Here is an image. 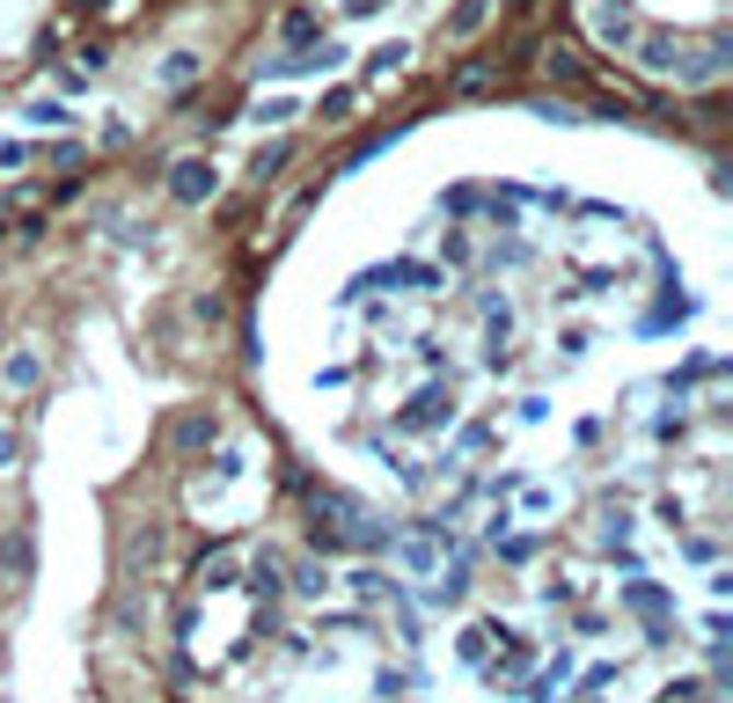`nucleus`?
<instances>
[{"instance_id": "2eb2a0df", "label": "nucleus", "mask_w": 733, "mask_h": 703, "mask_svg": "<svg viewBox=\"0 0 733 703\" xmlns=\"http://www.w3.org/2000/svg\"><path fill=\"white\" fill-rule=\"evenodd\" d=\"M485 645H491V631H485V623H477V631H463V659H469V667L485 659Z\"/></svg>"}, {"instance_id": "20e7f679", "label": "nucleus", "mask_w": 733, "mask_h": 703, "mask_svg": "<svg viewBox=\"0 0 733 703\" xmlns=\"http://www.w3.org/2000/svg\"><path fill=\"white\" fill-rule=\"evenodd\" d=\"M396 594H404V586H396L389 572H352V601L374 608V601H396Z\"/></svg>"}, {"instance_id": "9b49d317", "label": "nucleus", "mask_w": 733, "mask_h": 703, "mask_svg": "<svg viewBox=\"0 0 733 703\" xmlns=\"http://www.w3.org/2000/svg\"><path fill=\"white\" fill-rule=\"evenodd\" d=\"M176 440H184V447H213V440H220V418H191Z\"/></svg>"}, {"instance_id": "ddd939ff", "label": "nucleus", "mask_w": 733, "mask_h": 703, "mask_svg": "<svg viewBox=\"0 0 733 703\" xmlns=\"http://www.w3.org/2000/svg\"><path fill=\"white\" fill-rule=\"evenodd\" d=\"M37 374H45V366H37V352H15V360H8V382H15V388H30Z\"/></svg>"}, {"instance_id": "0eeeda50", "label": "nucleus", "mask_w": 733, "mask_h": 703, "mask_svg": "<svg viewBox=\"0 0 733 703\" xmlns=\"http://www.w3.org/2000/svg\"><path fill=\"white\" fill-rule=\"evenodd\" d=\"M243 579H249V601H279V586H287L279 579V564H249Z\"/></svg>"}, {"instance_id": "dca6fc26", "label": "nucleus", "mask_w": 733, "mask_h": 703, "mask_svg": "<svg viewBox=\"0 0 733 703\" xmlns=\"http://www.w3.org/2000/svg\"><path fill=\"white\" fill-rule=\"evenodd\" d=\"M287 169V147H265V154H257V184H265V176H279Z\"/></svg>"}, {"instance_id": "423d86ee", "label": "nucleus", "mask_w": 733, "mask_h": 703, "mask_svg": "<svg viewBox=\"0 0 733 703\" xmlns=\"http://www.w3.org/2000/svg\"><path fill=\"white\" fill-rule=\"evenodd\" d=\"M404 59H411V45H404V37L374 45V51H366V81H382V73H389V67H404Z\"/></svg>"}, {"instance_id": "f03ea898", "label": "nucleus", "mask_w": 733, "mask_h": 703, "mask_svg": "<svg viewBox=\"0 0 733 703\" xmlns=\"http://www.w3.org/2000/svg\"><path fill=\"white\" fill-rule=\"evenodd\" d=\"M638 67H645V73H660V81H675V67H683V37L653 30V37L638 45Z\"/></svg>"}, {"instance_id": "39448f33", "label": "nucleus", "mask_w": 733, "mask_h": 703, "mask_svg": "<svg viewBox=\"0 0 733 703\" xmlns=\"http://www.w3.org/2000/svg\"><path fill=\"white\" fill-rule=\"evenodd\" d=\"M491 15V0H455V15H447V37H477Z\"/></svg>"}, {"instance_id": "6e6552de", "label": "nucleus", "mask_w": 733, "mask_h": 703, "mask_svg": "<svg viewBox=\"0 0 733 703\" xmlns=\"http://www.w3.org/2000/svg\"><path fill=\"white\" fill-rule=\"evenodd\" d=\"M293 586H301L309 601H323V594H330V564H301V572H293Z\"/></svg>"}, {"instance_id": "4468645a", "label": "nucleus", "mask_w": 733, "mask_h": 703, "mask_svg": "<svg viewBox=\"0 0 733 703\" xmlns=\"http://www.w3.org/2000/svg\"><path fill=\"white\" fill-rule=\"evenodd\" d=\"M550 73H558V81H580V51H572V45H558V51H550Z\"/></svg>"}, {"instance_id": "7ed1b4c3", "label": "nucleus", "mask_w": 733, "mask_h": 703, "mask_svg": "<svg viewBox=\"0 0 733 703\" xmlns=\"http://www.w3.org/2000/svg\"><path fill=\"white\" fill-rule=\"evenodd\" d=\"M447 418H455V396H447V388H433V396H418L411 411H404V433H440Z\"/></svg>"}, {"instance_id": "1a4fd4ad", "label": "nucleus", "mask_w": 733, "mask_h": 703, "mask_svg": "<svg viewBox=\"0 0 733 703\" xmlns=\"http://www.w3.org/2000/svg\"><path fill=\"white\" fill-rule=\"evenodd\" d=\"M162 81H170V89L198 81V59H191V51H170V59H162Z\"/></svg>"}, {"instance_id": "f8f14e48", "label": "nucleus", "mask_w": 733, "mask_h": 703, "mask_svg": "<svg viewBox=\"0 0 733 703\" xmlns=\"http://www.w3.org/2000/svg\"><path fill=\"white\" fill-rule=\"evenodd\" d=\"M279 37H287V45H301V37H316V15H309V8H293L287 23H279Z\"/></svg>"}, {"instance_id": "f257e3e1", "label": "nucleus", "mask_w": 733, "mask_h": 703, "mask_svg": "<svg viewBox=\"0 0 733 703\" xmlns=\"http://www.w3.org/2000/svg\"><path fill=\"white\" fill-rule=\"evenodd\" d=\"M213 184H220V176H213V162H198V154L170 169V191H176V206H206V198H213Z\"/></svg>"}, {"instance_id": "a211bd4d", "label": "nucleus", "mask_w": 733, "mask_h": 703, "mask_svg": "<svg viewBox=\"0 0 733 703\" xmlns=\"http://www.w3.org/2000/svg\"><path fill=\"white\" fill-rule=\"evenodd\" d=\"M8 455H15V440H8V433H0V461H8Z\"/></svg>"}, {"instance_id": "9d476101", "label": "nucleus", "mask_w": 733, "mask_h": 703, "mask_svg": "<svg viewBox=\"0 0 733 703\" xmlns=\"http://www.w3.org/2000/svg\"><path fill=\"white\" fill-rule=\"evenodd\" d=\"M235 579H243V564L235 558H213L206 572H198V586H235Z\"/></svg>"}, {"instance_id": "f3484780", "label": "nucleus", "mask_w": 733, "mask_h": 703, "mask_svg": "<svg viewBox=\"0 0 733 703\" xmlns=\"http://www.w3.org/2000/svg\"><path fill=\"white\" fill-rule=\"evenodd\" d=\"M389 0H345V15H382Z\"/></svg>"}]
</instances>
